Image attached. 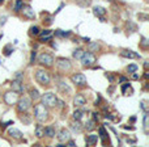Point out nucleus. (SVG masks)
<instances>
[{
	"label": "nucleus",
	"instance_id": "nucleus-13",
	"mask_svg": "<svg viewBox=\"0 0 149 147\" xmlns=\"http://www.w3.org/2000/svg\"><path fill=\"white\" fill-rule=\"evenodd\" d=\"M85 102H86V100L82 94H77V96L75 97V100H73L75 106H82V105H85Z\"/></svg>",
	"mask_w": 149,
	"mask_h": 147
},
{
	"label": "nucleus",
	"instance_id": "nucleus-8",
	"mask_svg": "<svg viewBox=\"0 0 149 147\" xmlns=\"http://www.w3.org/2000/svg\"><path fill=\"white\" fill-rule=\"evenodd\" d=\"M58 68H59L60 71H69L71 68H72V64H71V62L68 59H59L58 60Z\"/></svg>",
	"mask_w": 149,
	"mask_h": 147
},
{
	"label": "nucleus",
	"instance_id": "nucleus-17",
	"mask_svg": "<svg viewBox=\"0 0 149 147\" xmlns=\"http://www.w3.org/2000/svg\"><path fill=\"white\" fill-rule=\"evenodd\" d=\"M43 135H47V136H50V138L55 136V129L52 127V126H47V127H44L43 129Z\"/></svg>",
	"mask_w": 149,
	"mask_h": 147
},
{
	"label": "nucleus",
	"instance_id": "nucleus-20",
	"mask_svg": "<svg viewBox=\"0 0 149 147\" xmlns=\"http://www.w3.org/2000/svg\"><path fill=\"white\" fill-rule=\"evenodd\" d=\"M22 5H24L22 0H17V1L15 3V10H16V12H20L21 8H22Z\"/></svg>",
	"mask_w": 149,
	"mask_h": 147
},
{
	"label": "nucleus",
	"instance_id": "nucleus-43",
	"mask_svg": "<svg viewBox=\"0 0 149 147\" xmlns=\"http://www.w3.org/2000/svg\"><path fill=\"white\" fill-rule=\"evenodd\" d=\"M5 20H7V18H5V17H3V18H1V22H0V24H1V25H3V24L5 22Z\"/></svg>",
	"mask_w": 149,
	"mask_h": 147
},
{
	"label": "nucleus",
	"instance_id": "nucleus-22",
	"mask_svg": "<svg viewBox=\"0 0 149 147\" xmlns=\"http://www.w3.org/2000/svg\"><path fill=\"white\" fill-rule=\"evenodd\" d=\"M82 54H84L82 50L77 49V50H75V51H73V58H76V59H80V58L82 57Z\"/></svg>",
	"mask_w": 149,
	"mask_h": 147
},
{
	"label": "nucleus",
	"instance_id": "nucleus-12",
	"mask_svg": "<svg viewBox=\"0 0 149 147\" xmlns=\"http://www.w3.org/2000/svg\"><path fill=\"white\" fill-rule=\"evenodd\" d=\"M22 13H24V16H26L28 18H34V10L31 9V7H29V5H22Z\"/></svg>",
	"mask_w": 149,
	"mask_h": 147
},
{
	"label": "nucleus",
	"instance_id": "nucleus-39",
	"mask_svg": "<svg viewBox=\"0 0 149 147\" xmlns=\"http://www.w3.org/2000/svg\"><path fill=\"white\" fill-rule=\"evenodd\" d=\"M106 78H109V80H110V81H114V78H112L111 75H109V74H106Z\"/></svg>",
	"mask_w": 149,
	"mask_h": 147
},
{
	"label": "nucleus",
	"instance_id": "nucleus-31",
	"mask_svg": "<svg viewBox=\"0 0 149 147\" xmlns=\"http://www.w3.org/2000/svg\"><path fill=\"white\" fill-rule=\"evenodd\" d=\"M144 129H145V130H148V113H145V114H144Z\"/></svg>",
	"mask_w": 149,
	"mask_h": 147
},
{
	"label": "nucleus",
	"instance_id": "nucleus-7",
	"mask_svg": "<svg viewBox=\"0 0 149 147\" xmlns=\"http://www.w3.org/2000/svg\"><path fill=\"white\" fill-rule=\"evenodd\" d=\"M16 104H17L18 112L22 113V112H26V110L30 108V100H29V99H25V97H24V99H20V100H18Z\"/></svg>",
	"mask_w": 149,
	"mask_h": 147
},
{
	"label": "nucleus",
	"instance_id": "nucleus-25",
	"mask_svg": "<svg viewBox=\"0 0 149 147\" xmlns=\"http://www.w3.org/2000/svg\"><path fill=\"white\" fill-rule=\"evenodd\" d=\"M99 135H101V139L105 142V139L107 138V134H106V131H105V129L103 127H99Z\"/></svg>",
	"mask_w": 149,
	"mask_h": 147
},
{
	"label": "nucleus",
	"instance_id": "nucleus-38",
	"mask_svg": "<svg viewBox=\"0 0 149 147\" xmlns=\"http://www.w3.org/2000/svg\"><path fill=\"white\" fill-rule=\"evenodd\" d=\"M68 146L73 147V146H75V142H73V141H71V139H69V141H68Z\"/></svg>",
	"mask_w": 149,
	"mask_h": 147
},
{
	"label": "nucleus",
	"instance_id": "nucleus-41",
	"mask_svg": "<svg viewBox=\"0 0 149 147\" xmlns=\"http://www.w3.org/2000/svg\"><path fill=\"white\" fill-rule=\"evenodd\" d=\"M119 80H120V81H127V78H124V76H120Z\"/></svg>",
	"mask_w": 149,
	"mask_h": 147
},
{
	"label": "nucleus",
	"instance_id": "nucleus-32",
	"mask_svg": "<svg viewBox=\"0 0 149 147\" xmlns=\"http://www.w3.org/2000/svg\"><path fill=\"white\" fill-rule=\"evenodd\" d=\"M31 34H34V36H37V34H39V29L38 26H31Z\"/></svg>",
	"mask_w": 149,
	"mask_h": 147
},
{
	"label": "nucleus",
	"instance_id": "nucleus-26",
	"mask_svg": "<svg viewBox=\"0 0 149 147\" xmlns=\"http://www.w3.org/2000/svg\"><path fill=\"white\" fill-rule=\"evenodd\" d=\"M72 129H73V131H76V133H80V131H81V126H80V123H78V122L73 123V125H72Z\"/></svg>",
	"mask_w": 149,
	"mask_h": 147
},
{
	"label": "nucleus",
	"instance_id": "nucleus-1",
	"mask_svg": "<svg viewBox=\"0 0 149 147\" xmlns=\"http://www.w3.org/2000/svg\"><path fill=\"white\" fill-rule=\"evenodd\" d=\"M34 117L39 121V122H43L49 118V110H47L46 105L43 104H37L34 108Z\"/></svg>",
	"mask_w": 149,
	"mask_h": 147
},
{
	"label": "nucleus",
	"instance_id": "nucleus-28",
	"mask_svg": "<svg viewBox=\"0 0 149 147\" xmlns=\"http://www.w3.org/2000/svg\"><path fill=\"white\" fill-rule=\"evenodd\" d=\"M85 127H86V130H93V129H94V121L93 120L89 121V122L85 125Z\"/></svg>",
	"mask_w": 149,
	"mask_h": 147
},
{
	"label": "nucleus",
	"instance_id": "nucleus-14",
	"mask_svg": "<svg viewBox=\"0 0 149 147\" xmlns=\"http://www.w3.org/2000/svg\"><path fill=\"white\" fill-rule=\"evenodd\" d=\"M97 141H98V135H96V134H90V135H88L85 138V142H86L88 146H93V144H96Z\"/></svg>",
	"mask_w": 149,
	"mask_h": 147
},
{
	"label": "nucleus",
	"instance_id": "nucleus-36",
	"mask_svg": "<svg viewBox=\"0 0 149 147\" xmlns=\"http://www.w3.org/2000/svg\"><path fill=\"white\" fill-rule=\"evenodd\" d=\"M10 52H12V50H10V46L8 45V46L5 47V55H10Z\"/></svg>",
	"mask_w": 149,
	"mask_h": 147
},
{
	"label": "nucleus",
	"instance_id": "nucleus-23",
	"mask_svg": "<svg viewBox=\"0 0 149 147\" xmlns=\"http://www.w3.org/2000/svg\"><path fill=\"white\" fill-rule=\"evenodd\" d=\"M30 97H31L33 100L39 99V93H38V91H37V89H31V91H30Z\"/></svg>",
	"mask_w": 149,
	"mask_h": 147
},
{
	"label": "nucleus",
	"instance_id": "nucleus-34",
	"mask_svg": "<svg viewBox=\"0 0 149 147\" xmlns=\"http://www.w3.org/2000/svg\"><path fill=\"white\" fill-rule=\"evenodd\" d=\"M51 38V36H46V37H41V39H39V41L41 42H47L49 41V39Z\"/></svg>",
	"mask_w": 149,
	"mask_h": 147
},
{
	"label": "nucleus",
	"instance_id": "nucleus-40",
	"mask_svg": "<svg viewBox=\"0 0 149 147\" xmlns=\"http://www.w3.org/2000/svg\"><path fill=\"white\" fill-rule=\"evenodd\" d=\"M132 78L135 79V80H137V79H139V75H137V74H136V71H135V72H133V76H132Z\"/></svg>",
	"mask_w": 149,
	"mask_h": 147
},
{
	"label": "nucleus",
	"instance_id": "nucleus-9",
	"mask_svg": "<svg viewBox=\"0 0 149 147\" xmlns=\"http://www.w3.org/2000/svg\"><path fill=\"white\" fill-rule=\"evenodd\" d=\"M72 81L76 84V85H85L86 84V78L82 74H76V75H72Z\"/></svg>",
	"mask_w": 149,
	"mask_h": 147
},
{
	"label": "nucleus",
	"instance_id": "nucleus-3",
	"mask_svg": "<svg viewBox=\"0 0 149 147\" xmlns=\"http://www.w3.org/2000/svg\"><path fill=\"white\" fill-rule=\"evenodd\" d=\"M35 79H37V81H38L39 84H42V85H49L50 84V75H49V72L47 71H44V70H38L35 72Z\"/></svg>",
	"mask_w": 149,
	"mask_h": 147
},
{
	"label": "nucleus",
	"instance_id": "nucleus-42",
	"mask_svg": "<svg viewBox=\"0 0 149 147\" xmlns=\"http://www.w3.org/2000/svg\"><path fill=\"white\" fill-rule=\"evenodd\" d=\"M146 45H148V42H146V39L144 38V39H143V46H146Z\"/></svg>",
	"mask_w": 149,
	"mask_h": 147
},
{
	"label": "nucleus",
	"instance_id": "nucleus-29",
	"mask_svg": "<svg viewBox=\"0 0 149 147\" xmlns=\"http://www.w3.org/2000/svg\"><path fill=\"white\" fill-rule=\"evenodd\" d=\"M21 121L24 123H30V117L28 114H24V116H21Z\"/></svg>",
	"mask_w": 149,
	"mask_h": 147
},
{
	"label": "nucleus",
	"instance_id": "nucleus-24",
	"mask_svg": "<svg viewBox=\"0 0 149 147\" xmlns=\"http://www.w3.org/2000/svg\"><path fill=\"white\" fill-rule=\"evenodd\" d=\"M81 117H82V112H81V110H75V113H73V118L77 120V121H80Z\"/></svg>",
	"mask_w": 149,
	"mask_h": 147
},
{
	"label": "nucleus",
	"instance_id": "nucleus-19",
	"mask_svg": "<svg viewBox=\"0 0 149 147\" xmlns=\"http://www.w3.org/2000/svg\"><path fill=\"white\" fill-rule=\"evenodd\" d=\"M35 135L38 136V138L43 136V127H42L41 125H37V127H35Z\"/></svg>",
	"mask_w": 149,
	"mask_h": 147
},
{
	"label": "nucleus",
	"instance_id": "nucleus-30",
	"mask_svg": "<svg viewBox=\"0 0 149 147\" xmlns=\"http://www.w3.org/2000/svg\"><path fill=\"white\" fill-rule=\"evenodd\" d=\"M127 71L128 72H135V71H137V66L136 64H130L127 67Z\"/></svg>",
	"mask_w": 149,
	"mask_h": 147
},
{
	"label": "nucleus",
	"instance_id": "nucleus-37",
	"mask_svg": "<svg viewBox=\"0 0 149 147\" xmlns=\"http://www.w3.org/2000/svg\"><path fill=\"white\" fill-rule=\"evenodd\" d=\"M128 87H131V85H130V84H128V83H125L124 85L122 87V92H123V93H125V91H127V88H128Z\"/></svg>",
	"mask_w": 149,
	"mask_h": 147
},
{
	"label": "nucleus",
	"instance_id": "nucleus-27",
	"mask_svg": "<svg viewBox=\"0 0 149 147\" xmlns=\"http://www.w3.org/2000/svg\"><path fill=\"white\" fill-rule=\"evenodd\" d=\"M99 45L98 43H89V51H94V50H98Z\"/></svg>",
	"mask_w": 149,
	"mask_h": 147
},
{
	"label": "nucleus",
	"instance_id": "nucleus-4",
	"mask_svg": "<svg viewBox=\"0 0 149 147\" xmlns=\"http://www.w3.org/2000/svg\"><path fill=\"white\" fill-rule=\"evenodd\" d=\"M80 59H81V64H82L84 67H90V66H93L94 63H96V57H94L91 52L84 51L82 57H81Z\"/></svg>",
	"mask_w": 149,
	"mask_h": 147
},
{
	"label": "nucleus",
	"instance_id": "nucleus-2",
	"mask_svg": "<svg viewBox=\"0 0 149 147\" xmlns=\"http://www.w3.org/2000/svg\"><path fill=\"white\" fill-rule=\"evenodd\" d=\"M42 102H43V105H46V106H56L59 101H58L56 96H55L52 92H46V93L43 94V97H42Z\"/></svg>",
	"mask_w": 149,
	"mask_h": 147
},
{
	"label": "nucleus",
	"instance_id": "nucleus-21",
	"mask_svg": "<svg viewBox=\"0 0 149 147\" xmlns=\"http://www.w3.org/2000/svg\"><path fill=\"white\" fill-rule=\"evenodd\" d=\"M76 3H77L80 7H86V5H90L91 0H76Z\"/></svg>",
	"mask_w": 149,
	"mask_h": 147
},
{
	"label": "nucleus",
	"instance_id": "nucleus-33",
	"mask_svg": "<svg viewBox=\"0 0 149 147\" xmlns=\"http://www.w3.org/2000/svg\"><path fill=\"white\" fill-rule=\"evenodd\" d=\"M41 36H42V37H46V36H51V30H49V29H44L43 32H41Z\"/></svg>",
	"mask_w": 149,
	"mask_h": 147
},
{
	"label": "nucleus",
	"instance_id": "nucleus-6",
	"mask_svg": "<svg viewBox=\"0 0 149 147\" xmlns=\"http://www.w3.org/2000/svg\"><path fill=\"white\" fill-rule=\"evenodd\" d=\"M17 94L18 93H16L15 91L13 92H7V93L4 94V101H5V104H8V105H13V104H16V102L18 101V97H17Z\"/></svg>",
	"mask_w": 149,
	"mask_h": 147
},
{
	"label": "nucleus",
	"instance_id": "nucleus-18",
	"mask_svg": "<svg viewBox=\"0 0 149 147\" xmlns=\"http://www.w3.org/2000/svg\"><path fill=\"white\" fill-rule=\"evenodd\" d=\"M9 135H12L13 138L20 139L21 136H22V133H21L20 130H17V129H10V130H9Z\"/></svg>",
	"mask_w": 149,
	"mask_h": 147
},
{
	"label": "nucleus",
	"instance_id": "nucleus-15",
	"mask_svg": "<svg viewBox=\"0 0 149 147\" xmlns=\"http://www.w3.org/2000/svg\"><path fill=\"white\" fill-rule=\"evenodd\" d=\"M93 13L96 16H98V17H101V20L103 21V16H105V13H106V9L102 8V7H94L93 8Z\"/></svg>",
	"mask_w": 149,
	"mask_h": 147
},
{
	"label": "nucleus",
	"instance_id": "nucleus-35",
	"mask_svg": "<svg viewBox=\"0 0 149 147\" xmlns=\"http://www.w3.org/2000/svg\"><path fill=\"white\" fill-rule=\"evenodd\" d=\"M35 55H37V52H35V51H33V52H31V57H30V63H34V60H35Z\"/></svg>",
	"mask_w": 149,
	"mask_h": 147
},
{
	"label": "nucleus",
	"instance_id": "nucleus-44",
	"mask_svg": "<svg viewBox=\"0 0 149 147\" xmlns=\"http://www.w3.org/2000/svg\"><path fill=\"white\" fill-rule=\"evenodd\" d=\"M3 1H4V0H0V3H3Z\"/></svg>",
	"mask_w": 149,
	"mask_h": 147
},
{
	"label": "nucleus",
	"instance_id": "nucleus-10",
	"mask_svg": "<svg viewBox=\"0 0 149 147\" xmlns=\"http://www.w3.org/2000/svg\"><path fill=\"white\" fill-rule=\"evenodd\" d=\"M12 89L16 92V93H22V91H24V87H22V81L20 80V79H15V80L12 81Z\"/></svg>",
	"mask_w": 149,
	"mask_h": 147
},
{
	"label": "nucleus",
	"instance_id": "nucleus-11",
	"mask_svg": "<svg viewBox=\"0 0 149 147\" xmlns=\"http://www.w3.org/2000/svg\"><path fill=\"white\" fill-rule=\"evenodd\" d=\"M58 139H59L60 142H68V141L71 139V134H69V131L65 130V129H62V130L59 131Z\"/></svg>",
	"mask_w": 149,
	"mask_h": 147
},
{
	"label": "nucleus",
	"instance_id": "nucleus-16",
	"mask_svg": "<svg viewBox=\"0 0 149 147\" xmlns=\"http://www.w3.org/2000/svg\"><path fill=\"white\" fill-rule=\"evenodd\" d=\"M120 55L124 58H140V55L136 54V52H132L131 50H123V51L120 52Z\"/></svg>",
	"mask_w": 149,
	"mask_h": 147
},
{
	"label": "nucleus",
	"instance_id": "nucleus-5",
	"mask_svg": "<svg viewBox=\"0 0 149 147\" xmlns=\"http://www.w3.org/2000/svg\"><path fill=\"white\" fill-rule=\"evenodd\" d=\"M39 63H41L42 66L50 67V66H52V63H54V58H52V55L47 54V52H43V54L39 55Z\"/></svg>",
	"mask_w": 149,
	"mask_h": 147
}]
</instances>
